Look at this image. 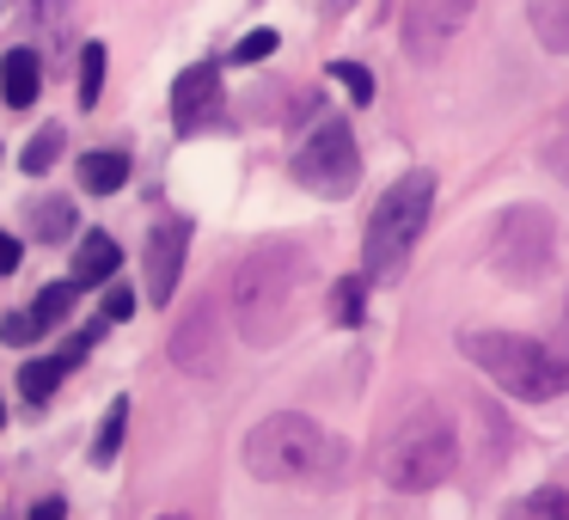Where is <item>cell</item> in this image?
I'll return each instance as SVG.
<instances>
[{
    "label": "cell",
    "mask_w": 569,
    "mask_h": 520,
    "mask_svg": "<svg viewBox=\"0 0 569 520\" xmlns=\"http://www.w3.org/2000/svg\"><path fill=\"white\" fill-rule=\"evenodd\" d=\"M307 251L300 246H258L246 263H239V282H233V319L246 343H276V337L295 324V300L307 288Z\"/></svg>",
    "instance_id": "cell-1"
},
{
    "label": "cell",
    "mask_w": 569,
    "mask_h": 520,
    "mask_svg": "<svg viewBox=\"0 0 569 520\" xmlns=\"http://www.w3.org/2000/svg\"><path fill=\"white\" fill-rule=\"evenodd\" d=\"M466 361H478L502 392L545 404V398L569 392V319L557 324V337H515V331H471Z\"/></svg>",
    "instance_id": "cell-2"
},
{
    "label": "cell",
    "mask_w": 569,
    "mask_h": 520,
    "mask_svg": "<svg viewBox=\"0 0 569 520\" xmlns=\"http://www.w3.org/2000/svg\"><path fill=\"white\" fill-rule=\"evenodd\" d=\"M246 466L263 483H307V478H331L343 466V447L300 410H276L246 434Z\"/></svg>",
    "instance_id": "cell-3"
},
{
    "label": "cell",
    "mask_w": 569,
    "mask_h": 520,
    "mask_svg": "<svg viewBox=\"0 0 569 520\" xmlns=\"http://www.w3.org/2000/svg\"><path fill=\"white\" fill-rule=\"evenodd\" d=\"M459 466V434L441 417V404H417L398 417V429L380 447V478L392 490H435Z\"/></svg>",
    "instance_id": "cell-4"
},
{
    "label": "cell",
    "mask_w": 569,
    "mask_h": 520,
    "mask_svg": "<svg viewBox=\"0 0 569 520\" xmlns=\"http://www.w3.org/2000/svg\"><path fill=\"white\" fill-rule=\"evenodd\" d=\"M429 209H435V178L429 172H405L380 197V209H373V221H368V239H361V270H368L373 282L405 270L410 246H417L422 227H429Z\"/></svg>",
    "instance_id": "cell-5"
},
{
    "label": "cell",
    "mask_w": 569,
    "mask_h": 520,
    "mask_svg": "<svg viewBox=\"0 0 569 520\" xmlns=\"http://www.w3.org/2000/svg\"><path fill=\"white\" fill-rule=\"evenodd\" d=\"M295 178L319 197H349L361 178V153H356V136H349L343 117H325L319 129L307 136V148L295 153Z\"/></svg>",
    "instance_id": "cell-6"
},
{
    "label": "cell",
    "mask_w": 569,
    "mask_h": 520,
    "mask_svg": "<svg viewBox=\"0 0 569 520\" xmlns=\"http://www.w3.org/2000/svg\"><path fill=\"white\" fill-rule=\"evenodd\" d=\"M551 246H557V227L545 209H532V202H520V209H508L502 221H496V270L508 276V282H539L545 270H551Z\"/></svg>",
    "instance_id": "cell-7"
},
{
    "label": "cell",
    "mask_w": 569,
    "mask_h": 520,
    "mask_svg": "<svg viewBox=\"0 0 569 520\" xmlns=\"http://www.w3.org/2000/svg\"><path fill=\"white\" fill-rule=\"evenodd\" d=\"M471 7H478V0H405V50L417 56V62H435V56L466 31Z\"/></svg>",
    "instance_id": "cell-8"
},
{
    "label": "cell",
    "mask_w": 569,
    "mask_h": 520,
    "mask_svg": "<svg viewBox=\"0 0 569 520\" xmlns=\"http://www.w3.org/2000/svg\"><path fill=\"white\" fill-rule=\"evenodd\" d=\"M214 117H221V68L214 62L184 68L178 87H172V123L184 129V136H197V129H209Z\"/></svg>",
    "instance_id": "cell-9"
},
{
    "label": "cell",
    "mask_w": 569,
    "mask_h": 520,
    "mask_svg": "<svg viewBox=\"0 0 569 520\" xmlns=\"http://www.w3.org/2000/svg\"><path fill=\"white\" fill-rule=\"evenodd\" d=\"M184 251H190V221H160L148 239V300H172L178 276H184Z\"/></svg>",
    "instance_id": "cell-10"
},
{
    "label": "cell",
    "mask_w": 569,
    "mask_h": 520,
    "mask_svg": "<svg viewBox=\"0 0 569 520\" xmlns=\"http://www.w3.org/2000/svg\"><path fill=\"white\" fill-rule=\"evenodd\" d=\"M172 361L184 373H214L221 368V343H214V307L209 300H197V307L184 312V324L172 331Z\"/></svg>",
    "instance_id": "cell-11"
},
{
    "label": "cell",
    "mask_w": 569,
    "mask_h": 520,
    "mask_svg": "<svg viewBox=\"0 0 569 520\" xmlns=\"http://www.w3.org/2000/svg\"><path fill=\"white\" fill-rule=\"evenodd\" d=\"M117 263H123V246H117L111 233H87L74 246V276H68V282H74V288H99V282H111V276H117Z\"/></svg>",
    "instance_id": "cell-12"
},
{
    "label": "cell",
    "mask_w": 569,
    "mask_h": 520,
    "mask_svg": "<svg viewBox=\"0 0 569 520\" xmlns=\"http://www.w3.org/2000/svg\"><path fill=\"white\" fill-rule=\"evenodd\" d=\"M38 87H43L38 50H7V56H0V99L13 104V111L38 104Z\"/></svg>",
    "instance_id": "cell-13"
},
{
    "label": "cell",
    "mask_w": 569,
    "mask_h": 520,
    "mask_svg": "<svg viewBox=\"0 0 569 520\" xmlns=\"http://www.w3.org/2000/svg\"><path fill=\"white\" fill-rule=\"evenodd\" d=\"M123 178H129V153L123 148L80 153V190H87V197H111V190H123Z\"/></svg>",
    "instance_id": "cell-14"
},
{
    "label": "cell",
    "mask_w": 569,
    "mask_h": 520,
    "mask_svg": "<svg viewBox=\"0 0 569 520\" xmlns=\"http://www.w3.org/2000/svg\"><path fill=\"white\" fill-rule=\"evenodd\" d=\"M527 19H532V38L545 50L569 56V0H527Z\"/></svg>",
    "instance_id": "cell-15"
},
{
    "label": "cell",
    "mask_w": 569,
    "mask_h": 520,
    "mask_svg": "<svg viewBox=\"0 0 569 520\" xmlns=\"http://www.w3.org/2000/svg\"><path fill=\"white\" fill-rule=\"evenodd\" d=\"M68 312H74V282H50V288H43V294L26 307V331L43 337V331H56Z\"/></svg>",
    "instance_id": "cell-16"
},
{
    "label": "cell",
    "mask_w": 569,
    "mask_h": 520,
    "mask_svg": "<svg viewBox=\"0 0 569 520\" xmlns=\"http://www.w3.org/2000/svg\"><path fill=\"white\" fill-rule=\"evenodd\" d=\"M62 148H68V141H62V123H50V129H38V136H31V141H26V153H19V172H31V178H43V172H50V166H56V160H62Z\"/></svg>",
    "instance_id": "cell-17"
},
{
    "label": "cell",
    "mask_w": 569,
    "mask_h": 520,
    "mask_svg": "<svg viewBox=\"0 0 569 520\" xmlns=\"http://www.w3.org/2000/svg\"><path fill=\"white\" fill-rule=\"evenodd\" d=\"M62 373H68V361H62V356H43V361H26V368H19V392H26L31 404H43V398H50L56 386H62Z\"/></svg>",
    "instance_id": "cell-18"
},
{
    "label": "cell",
    "mask_w": 569,
    "mask_h": 520,
    "mask_svg": "<svg viewBox=\"0 0 569 520\" xmlns=\"http://www.w3.org/2000/svg\"><path fill=\"white\" fill-rule=\"evenodd\" d=\"M361 312H368V276H343V282L331 288V324H361Z\"/></svg>",
    "instance_id": "cell-19"
},
{
    "label": "cell",
    "mask_w": 569,
    "mask_h": 520,
    "mask_svg": "<svg viewBox=\"0 0 569 520\" xmlns=\"http://www.w3.org/2000/svg\"><path fill=\"white\" fill-rule=\"evenodd\" d=\"M31 233L43 239V246H62L68 233H74V209H68L62 197H50V202H38L31 209Z\"/></svg>",
    "instance_id": "cell-20"
},
{
    "label": "cell",
    "mask_w": 569,
    "mask_h": 520,
    "mask_svg": "<svg viewBox=\"0 0 569 520\" xmlns=\"http://www.w3.org/2000/svg\"><path fill=\"white\" fill-rule=\"evenodd\" d=\"M508 520H569V496L563 490H532L508 508Z\"/></svg>",
    "instance_id": "cell-21"
},
{
    "label": "cell",
    "mask_w": 569,
    "mask_h": 520,
    "mask_svg": "<svg viewBox=\"0 0 569 520\" xmlns=\"http://www.w3.org/2000/svg\"><path fill=\"white\" fill-rule=\"evenodd\" d=\"M123 422H129V398H111V410H104V422H99V441H92V459H99V466L117 459V447H123Z\"/></svg>",
    "instance_id": "cell-22"
},
{
    "label": "cell",
    "mask_w": 569,
    "mask_h": 520,
    "mask_svg": "<svg viewBox=\"0 0 569 520\" xmlns=\"http://www.w3.org/2000/svg\"><path fill=\"white\" fill-rule=\"evenodd\" d=\"M104 92V43H87L80 50V104H99Z\"/></svg>",
    "instance_id": "cell-23"
},
{
    "label": "cell",
    "mask_w": 569,
    "mask_h": 520,
    "mask_svg": "<svg viewBox=\"0 0 569 520\" xmlns=\"http://www.w3.org/2000/svg\"><path fill=\"white\" fill-rule=\"evenodd\" d=\"M331 80H337V87H343L356 104H368V99H373V74H368L361 62H331Z\"/></svg>",
    "instance_id": "cell-24"
},
{
    "label": "cell",
    "mask_w": 569,
    "mask_h": 520,
    "mask_svg": "<svg viewBox=\"0 0 569 520\" xmlns=\"http://www.w3.org/2000/svg\"><path fill=\"white\" fill-rule=\"evenodd\" d=\"M545 166H551V178H563V184H569V123L551 136V148H545Z\"/></svg>",
    "instance_id": "cell-25"
},
{
    "label": "cell",
    "mask_w": 569,
    "mask_h": 520,
    "mask_svg": "<svg viewBox=\"0 0 569 520\" xmlns=\"http://www.w3.org/2000/svg\"><path fill=\"white\" fill-rule=\"evenodd\" d=\"M270 50H276V31H251V38H239L233 62H263Z\"/></svg>",
    "instance_id": "cell-26"
},
{
    "label": "cell",
    "mask_w": 569,
    "mask_h": 520,
    "mask_svg": "<svg viewBox=\"0 0 569 520\" xmlns=\"http://www.w3.org/2000/svg\"><path fill=\"white\" fill-rule=\"evenodd\" d=\"M129 312H136V294H129V288H111V294H104V324H123Z\"/></svg>",
    "instance_id": "cell-27"
},
{
    "label": "cell",
    "mask_w": 569,
    "mask_h": 520,
    "mask_svg": "<svg viewBox=\"0 0 569 520\" xmlns=\"http://www.w3.org/2000/svg\"><path fill=\"white\" fill-rule=\"evenodd\" d=\"M19 13H26V19H43V26H50V19H62V0H19Z\"/></svg>",
    "instance_id": "cell-28"
},
{
    "label": "cell",
    "mask_w": 569,
    "mask_h": 520,
    "mask_svg": "<svg viewBox=\"0 0 569 520\" xmlns=\"http://www.w3.org/2000/svg\"><path fill=\"white\" fill-rule=\"evenodd\" d=\"M19 258H26V251H19V239H13V233H0V276H13Z\"/></svg>",
    "instance_id": "cell-29"
},
{
    "label": "cell",
    "mask_w": 569,
    "mask_h": 520,
    "mask_svg": "<svg viewBox=\"0 0 569 520\" xmlns=\"http://www.w3.org/2000/svg\"><path fill=\"white\" fill-rule=\"evenodd\" d=\"M31 520H68V502L62 496H43V502L31 508Z\"/></svg>",
    "instance_id": "cell-30"
},
{
    "label": "cell",
    "mask_w": 569,
    "mask_h": 520,
    "mask_svg": "<svg viewBox=\"0 0 569 520\" xmlns=\"http://www.w3.org/2000/svg\"><path fill=\"white\" fill-rule=\"evenodd\" d=\"M343 7H349V0H331V13H343Z\"/></svg>",
    "instance_id": "cell-31"
},
{
    "label": "cell",
    "mask_w": 569,
    "mask_h": 520,
    "mask_svg": "<svg viewBox=\"0 0 569 520\" xmlns=\"http://www.w3.org/2000/svg\"><path fill=\"white\" fill-rule=\"evenodd\" d=\"M0 422H7V404H0Z\"/></svg>",
    "instance_id": "cell-32"
},
{
    "label": "cell",
    "mask_w": 569,
    "mask_h": 520,
    "mask_svg": "<svg viewBox=\"0 0 569 520\" xmlns=\"http://www.w3.org/2000/svg\"><path fill=\"white\" fill-rule=\"evenodd\" d=\"M172 520H178V514H172Z\"/></svg>",
    "instance_id": "cell-33"
}]
</instances>
